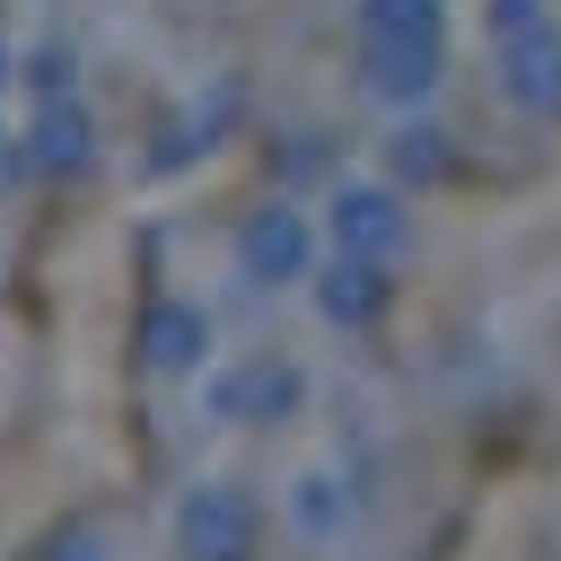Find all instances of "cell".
Wrapping results in <instances>:
<instances>
[{"label": "cell", "instance_id": "1", "mask_svg": "<svg viewBox=\"0 0 561 561\" xmlns=\"http://www.w3.org/2000/svg\"><path fill=\"white\" fill-rule=\"evenodd\" d=\"M368 61L377 88H430L438 70V0H368Z\"/></svg>", "mask_w": 561, "mask_h": 561}, {"label": "cell", "instance_id": "2", "mask_svg": "<svg viewBox=\"0 0 561 561\" xmlns=\"http://www.w3.org/2000/svg\"><path fill=\"white\" fill-rule=\"evenodd\" d=\"M508 61H517V96H526V105H552V96H561V44H552V35H526Z\"/></svg>", "mask_w": 561, "mask_h": 561}]
</instances>
